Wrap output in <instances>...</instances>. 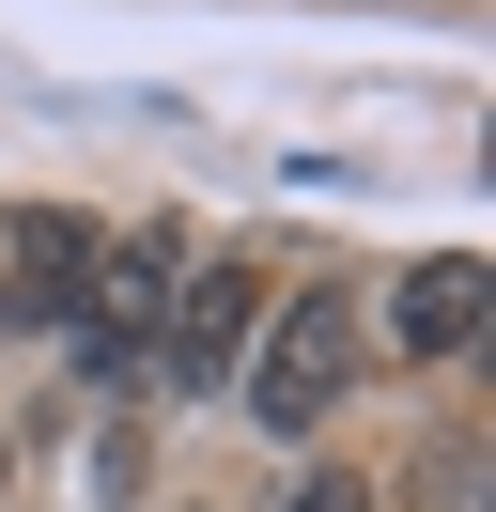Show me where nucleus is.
<instances>
[{"instance_id":"nucleus-1","label":"nucleus","mask_w":496,"mask_h":512,"mask_svg":"<svg viewBox=\"0 0 496 512\" xmlns=\"http://www.w3.org/2000/svg\"><path fill=\"white\" fill-rule=\"evenodd\" d=\"M357 357H372V311L357 295H279L264 326H248V357H233V388H248V419H264L279 450L310 435V419L357 388Z\"/></svg>"},{"instance_id":"nucleus-2","label":"nucleus","mask_w":496,"mask_h":512,"mask_svg":"<svg viewBox=\"0 0 496 512\" xmlns=\"http://www.w3.org/2000/svg\"><path fill=\"white\" fill-rule=\"evenodd\" d=\"M248 326H264V264H186L171 280V311H155V388H186V404H202V388H233V357H248Z\"/></svg>"},{"instance_id":"nucleus-3","label":"nucleus","mask_w":496,"mask_h":512,"mask_svg":"<svg viewBox=\"0 0 496 512\" xmlns=\"http://www.w3.org/2000/svg\"><path fill=\"white\" fill-rule=\"evenodd\" d=\"M93 249H109L93 218L31 202V218L0 233V311H16V326H78V295H93Z\"/></svg>"},{"instance_id":"nucleus-4","label":"nucleus","mask_w":496,"mask_h":512,"mask_svg":"<svg viewBox=\"0 0 496 512\" xmlns=\"http://www.w3.org/2000/svg\"><path fill=\"white\" fill-rule=\"evenodd\" d=\"M481 264H465V249H434V264H403V280H388V357H465V342H481Z\"/></svg>"},{"instance_id":"nucleus-5","label":"nucleus","mask_w":496,"mask_h":512,"mask_svg":"<svg viewBox=\"0 0 496 512\" xmlns=\"http://www.w3.org/2000/svg\"><path fill=\"white\" fill-rule=\"evenodd\" d=\"M419 512H481V435H465V419L419 450Z\"/></svg>"},{"instance_id":"nucleus-6","label":"nucleus","mask_w":496,"mask_h":512,"mask_svg":"<svg viewBox=\"0 0 496 512\" xmlns=\"http://www.w3.org/2000/svg\"><path fill=\"white\" fill-rule=\"evenodd\" d=\"M279 512H388V497H372L357 466H295V497H279Z\"/></svg>"},{"instance_id":"nucleus-7","label":"nucleus","mask_w":496,"mask_h":512,"mask_svg":"<svg viewBox=\"0 0 496 512\" xmlns=\"http://www.w3.org/2000/svg\"><path fill=\"white\" fill-rule=\"evenodd\" d=\"M0 481H16V435H0Z\"/></svg>"}]
</instances>
